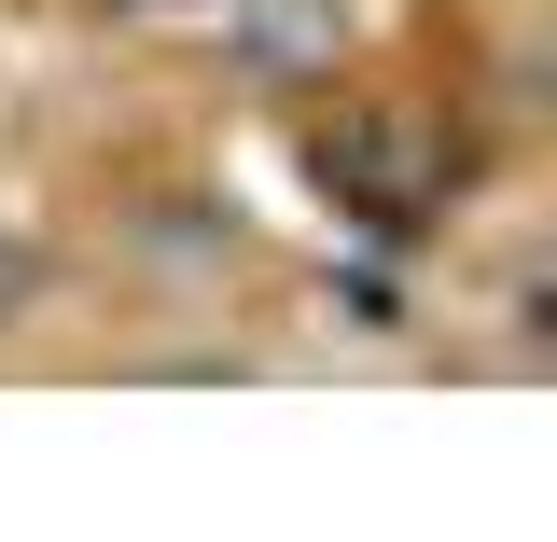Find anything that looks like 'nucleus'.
Masks as SVG:
<instances>
[{
  "label": "nucleus",
  "instance_id": "nucleus-1",
  "mask_svg": "<svg viewBox=\"0 0 557 542\" xmlns=\"http://www.w3.org/2000/svg\"><path fill=\"white\" fill-rule=\"evenodd\" d=\"M14 306H28V251H0V320H14Z\"/></svg>",
  "mask_w": 557,
  "mask_h": 542
}]
</instances>
